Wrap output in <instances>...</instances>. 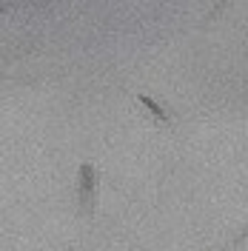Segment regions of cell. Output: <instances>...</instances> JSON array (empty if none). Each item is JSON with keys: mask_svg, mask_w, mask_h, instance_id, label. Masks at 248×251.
<instances>
[{"mask_svg": "<svg viewBox=\"0 0 248 251\" xmlns=\"http://www.w3.org/2000/svg\"><path fill=\"white\" fill-rule=\"evenodd\" d=\"M246 237H248V228H246V231H243V234H240V237H237V240H234V246H240V243H243Z\"/></svg>", "mask_w": 248, "mask_h": 251, "instance_id": "cell-3", "label": "cell"}, {"mask_svg": "<svg viewBox=\"0 0 248 251\" xmlns=\"http://www.w3.org/2000/svg\"><path fill=\"white\" fill-rule=\"evenodd\" d=\"M137 100H140V103H143V106H146V109H149V111H151V114H154V117H157V120H160V123H163V126H169V123H171V117H169V114H166V109H163V106H160L157 100H151L149 94H140Z\"/></svg>", "mask_w": 248, "mask_h": 251, "instance_id": "cell-2", "label": "cell"}, {"mask_svg": "<svg viewBox=\"0 0 248 251\" xmlns=\"http://www.w3.org/2000/svg\"><path fill=\"white\" fill-rule=\"evenodd\" d=\"M0 12H9V9H6V6H3V3H0Z\"/></svg>", "mask_w": 248, "mask_h": 251, "instance_id": "cell-4", "label": "cell"}, {"mask_svg": "<svg viewBox=\"0 0 248 251\" xmlns=\"http://www.w3.org/2000/svg\"><path fill=\"white\" fill-rule=\"evenodd\" d=\"M94 183H97L94 166L92 163H83L80 166V208H83V214H92L94 211Z\"/></svg>", "mask_w": 248, "mask_h": 251, "instance_id": "cell-1", "label": "cell"}]
</instances>
